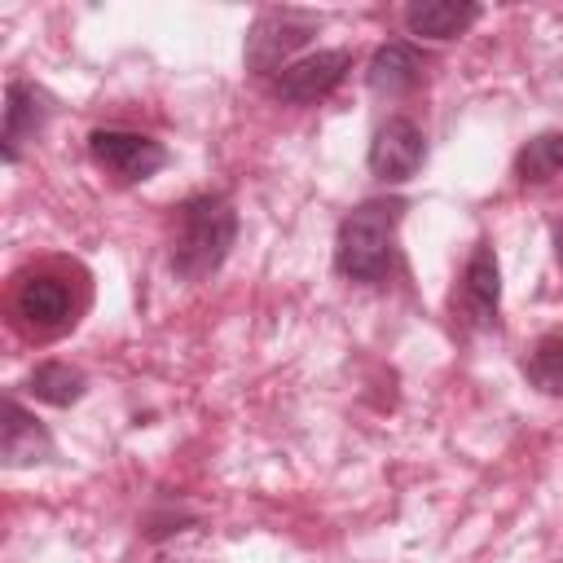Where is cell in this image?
Instances as JSON below:
<instances>
[{"label":"cell","mask_w":563,"mask_h":563,"mask_svg":"<svg viewBox=\"0 0 563 563\" xmlns=\"http://www.w3.org/2000/svg\"><path fill=\"white\" fill-rule=\"evenodd\" d=\"M238 242V211L224 194H194L176 207L172 233V273L180 282L211 277Z\"/></svg>","instance_id":"6da1fadb"},{"label":"cell","mask_w":563,"mask_h":563,"mask_svg":"<svg viewBox=\"0 0 563 563\" xmlns=\"http://www.w3.org/2000/svg\"><path fill=\"white\" fill-rule=\"evenodd\" d=\"M405 220V198H365L356 202L334 233V268L347 282H383L391 273L396 229Z\"/></svg>","instance_id":"7a4b0ae2"},{"label":"cell","mask_w":563,"mask_h":563,"mask_svg":"<svg viewBox=\"0 0 563 563\" xmlns=\"http://www.w3.org/2000/svg\"><path fill=\"white\" fill-rule=\"evenodd\" d=\"M317 31L312 13L299 9H268L246 31V70L255 75H282L290 66V53L303 48Z\"/></svg>","instance_id":"3957f363"},{"label":"cell","mask_w":563,"mask_h":563,"mask_svg":"<svg viewBox=\"0 0 563 563\" xmlns=\"http://www.w3.org/2000/svg\"><path fill=\"white\" fill-rule=\"evenodd\" d=\"M497 308H501V273H497V255L488 242H475L462 282L453 290V317L462 330H493L497 325Z\"/></svg>","instance_id":"277c9868"},{"label":"cell","mask_w":563,"mask_h":563,"mask_svg":"<svg viewBox=\"0 0 563 563\" xmlns=\"http://www.w3.org/2000/svg\"><path fill=\"white\" fill-rule=\"evenodd\" d=\"M88 154H92L97 167H106L119 180H150L167 163V150L154 136L128 132V128H92L88 132Z\"/></svg>","instance_id":"5b68a950"},{"label":"cell","mask_w":563,"mask_h":563,"mask_svg":"<svg viewBox=\"0 0 563 563\" xmlns=\"http://www.w3.org/2000/svg\"><path fill=\"white\" fill-rule=\"evenodd\" d=\"M422 158H427V136H422V128H418L413 119H405V114L383 119L378 132H374V141H369V154H365L369 172H374L383 185H405V180H413L418 167H422Z\"/></svg>","instance_id":"8992f818"},{"label":"cell","mask_w":563,"mask_h":563,"mask_svg":"<svg viewBox=\"0 0 563 563\" xmlns=\"http://www.w3.org/2000/svg\"><path fill=\"white\" fill-rule=\"evenodd\" d=\"M352 70V53L347 48H321V53H308L299 62H290L277 79H273V97L286 101V106H312L321 97H330L343 75Z\"/></svg>","instance_id":"52a82bcc"},{"label":"cell","mask_w":563,"mask_h":563,"mask_svg":"<svg viewBox=\"0 0 563 563\" xmlns=\"http://www.w3.org/2000/svg\"><path fill=\"white\" fill-rule=\"evenodd\" d=\"M75 303H70V286L53 273H35V277H22L18 290H13V317L22 330L31 334H57L66 330L75 317Z\"/></svg>","instance_id":"ba28073f"},{"label":"cell","mask_w":563,"mask_h":563,"mask_svg":"<svg viewBox=\"0 0 563 563\" xmlns=\"http://www.w3.org/2000/svg\"><path fill=\"white\" fill-rule=\"evenodd\" d=\"M48 114H53L48 92H40L26 79H9V88H4V132H0V154H4L9 167L18 163V145L44 132Z\"/></svg>","instance_id":"9c48e42d"},{"label":"cell","mask_w":563,"mask_h":563,"mask_svg":"<svg viewBox=\"0 0 563 563\" xmlns=\"http://www.w3.org/2000/svg\"><path fill=\"white\" fill-rule=\"evenodd\" d=\"M53 457V435L40 427L35 413H26L13 396L4 400V427H0V462L9 471L18 466H35V462H48Z\"/></svg>","instance_id":"30bf717a"},{"label":"cell","mask_w":563,"mask_h":563,"mask_svg":"<svg viewBox=\"0 0 563 563\" xmlns=\"http://www.w3.org/2000/svg\"><path fill=\"white\" fill-rule=\"evenodd\" d=\"M479 18V4L471 0H413L405 4V31L422 40H457Z\"/></svg>","instance_id":"8fae6325"},{"label":"cell","mask_w":563,"mask_h":563,"mask_svg":"<svg viewBox=\"0 0 563 563\" xmlns=\"http://www.w3.org/2000/svg\"><path fill=\"white\" fill-rule=\"evenodd\" d=\"M365 79H369V88H374L378 97H400V92L418 88V79H422V57H418L413 44H405V40H387V44L369 57Z\"/></svg>","instance_id":"7c38bea8"},{"label":"cell","mask_w":563,"mask_h":563,"mask_svg":"<svg viewBox=\"0 0 563 563\" xmlns=\"http://www.w3.org/2000/svg\"><path fill=\"white\" fill-rule=\"evenodd\" d=\"M26 391H31L35 400L53 405V409H66V405H75V400L88 391V378H84V369L66 365V361H40V365L26 374Z\"/></svg>","instance_id":"4fadbf2b"},{"label":"cell","mask_w":563,"mask_h":563,"mask_svg":"<svg viewBox=\"0 0 563 563\" xmlns=\"http://www.w3.org/2000/svg\"><path fill=\"white\" fill-rule=\"evenodd\" d=\"M523 378L545 396H563V334H545L532 343V352L523 356Z\"/></svg>","instance_id":"5bb4252c"},{"label":"cell","mask_w":563,"mask_h":563,"mask_svg":"<svg viewBox=\"0 0 563 563\" xmlns=\"http://www.w3.org/2000/svg\"><path fill=\"white\" fill-rule=\"evenodd\" d=\"M515 172H519L523 185H528V180L537 185V180L559 176V172H563V132H541V136H532V141L519 150Z\"/></svg>","instance_id":"9a60e30c"}]
</instances>
